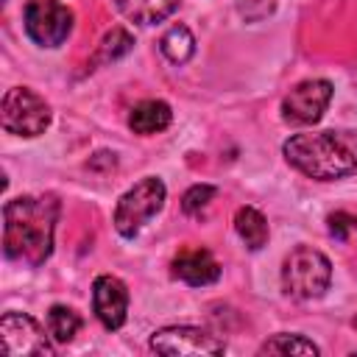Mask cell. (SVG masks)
<instances>
[{"label": "cell", "instance_id": "cell-8", "mask_svg": "<svg viewBox=\"0 0 357 357\" xmlns=\"http://www.w3.org/2000/svg\"><path fill=\"white\" fill-rule=\"evenodd\" d=\"M332 81L326 78H307V81H298L284 98H282V120L290 123V126H315L329 100H332Z\"/></svg>", "mask_w": 357, "mask_h": 357}, {"label": "cell", "instance_id": "cell-20", "mask_svg": "<svg viewBox=\"0 0 357 357\" xmlns=\"http://www.w3.org/2000/svg\"><path fill=\"white\" fill-rule=\"evenodd\" d=\"M326 223H329V234L335 240H340V243L349 240V231H357V218L349 215V212H332L326 218Z\"/></svg>", "mask_w": 357, "mask_h": 357}, {"label": "cell", "instance_id": "cell-12", "mask_svg": "<svg viewBox=\"0 0 357 357\" xmlns=\"http://www.w3.org/2000/svg\"><path fill=\"white\" fill-rule=\"evenodd\" d=\"M173 120V112L165 100L159 98H148V100H139L131 106L128 112V128L139 137H151V134H159L170 126Z\"/></svg>", "mask_w": 357, "mask_h": 357}, {"label": "cell", "instance_id": "cell-6", "mask_svg": "<svg viewBox=\"0 0 357 357\" xmlns=\"http://www.w3.org/2000/svg\"><path fill=\"white\" fill-rule=\"evenodd\" d=\"M22 25L28 39L39 47H59L73 33V11L61 0H28Z\"/></svg>", "mask_w": 357, "mask_h": 357}, {"label": "cell", "instance_id": "cell-14", "mask_svg": "<svg viewBox=\"0 0 357 357\" xmlns=\"http://www.w3.org/2000/svg\"><path fill=\"white\" fill-rule=\"evenodd\" d=\"M234 231L248 251H259L268 243V220L257 206H240L234 212Z\"/></svg>", "mask_w": 357, "mask_h": 357}, {"label": "cell", "instance_id": "cell-9", "mask_svg": "<svg viewBox=\"0 0 357 357\" xmlns=\"http://www.w3.org/2000/svg\"><path fill=\"white\" fill-rule=\"evenodd\" d=\"M0 335H3V351L8 357H50L53 354L50 332H45L39 321L25 312H6L0 318Z\"/></svg>", "mask_w": 357, "mask_h": 357}, {"label": "cell", "instance_id": "cell-7", "mask_svg": "<svg viewBox=\"0 0 357 357\" xmlns=\"http://www.w3.org/2000/svg\"><path fill=\"white\" fill-rule=\"evenodd\" d=\"M151 351L167 354V357H204V354H223L226 340L212 335L209 329L201 326H162L151 335L148 340Z\"/></svg>", "mask_w": 357, "mask_h": 357}, {"label": "cell", "instance_id": "cell-21", "mask_svg": "<svg viewBox=\"0 0 357 357\" xmlns=\"http://www.w3.org/2000/svg\"><path fill=\"white\" fill-rule=\"evenodd\" d=\"M354 326H357V318H354Z\"/></svg>", "mask_w": 357, "mask_h": 357}, {"label": "cell", "instance_id": "cell-15", "mask_svg": "<svg viewBox=\"0 0 357 357\" xmlns=\"http://www.w3.org/2000/svg\"><path fill=\"white\" fill-rule=\"evenodd\" d=\"M159 50H162V56H165L170 64H184V61H190L192 53H195V36H192V31H190L187 25H173V28H167V31L162 33Z\"/></svg>", "mask_w": 357, "mask_h": 357}, {"label": "cell", "instance_id": "cell-16", "mask_svg": "<svg viewBox=\"0 0 357 357\" xmlns=\"http://www.w3.org/2000/svg\"><path fill=\"white\" fill-rule=\"evenodd\" d=\"M81 324H84L81 315L67 304H53L47 310V332H50L53 343H70L78 335Z\"/></svg>", "mask_w": 357, "mask_h": 357}, {"label": "cell", "instance_id": "cell-4", "mask_svg": "<svg viewBox=\"0 0 357 357\" xmlns=\"http://www.w3.org/2000/svg\"><path fill=\"white\" fill-rule=\"evenodd\" d=\"M165 198H167V187L159 176H145L139 178L134 187H128L120 198H117V206H114V229L120 237L126 240H134L139 234V229L156 215L162 212L165 206Z\"/></svg>", "mask_w": 357, "mask_h": 357}, {"label": "cell", "instance_id": "cell-11", "mask_svg": "<svg viewBox=\"0 0 357 357\" xmlns=\"http://www.w3.org/2000/svg\"><path fill=\"white\" fill-rule=\"evenodd\" d=\"M173 276L181 279L184 284L192 287H204V284H215L220 279V265L212 257V251L206 248H181L173 257Z\"/></svg>", "mask_w": 357, "mask_h": 357}, {"label": "cell", "instance_id": "cell-10", "mask_svg": "<svg viewBox=\"0 0 357 357\" xmlns=\"http://www.w3.org/2000/svg\"><path fill=\"white\" fill-rule=\"evenodd\" d=\"M92 310L103 329L114 332L128 318V287L123 279L112 273H100L92 282Z\"/></svg>", "mask_w": 357, "mask_h": 357}, {"label": "cell", "instance_id": "cell-18", "mask_svg": "<svg viewBox=\"0 0 357 357\" xmlns=\"http://www.w3.org/2000/svg\"><path fill=\"white\" fill-rule=\"evenodd\" d=\"M259 354H321V349L296 332H279L259 346Z\"/></svg>", "mask_w": 357, "mask_h": 357}, {"label": "cell", "instance_id": "cell-1", "mask_svg": "<svg viewBox=\"0 0 357 357\" xmlns=\"http://www.w3.org/2000/svg\"><path fill=\"white\" fill-rule=\"evenodd\" d=\"M61 201L53 192L20 195L3 206V254L11 262L39 268L53 254Z\"/></svg>", "mask_w": 357, "mask_h": 357}, {"label": "cell", "instance_id": "cell-2", "mask_svg": "<svg viewBox=\"0 0 357 357\" xmlns=\"http://www.w3.org/2000/svg\"><path fill=\"white\" fill-rule=\"evenodd\" d=\"M282 153L290 167L315 181H335L357 173V131L326 128L284 139Z\"/></svg>", "mask_w": 357, "mask_h": 357}, {"label": "cell", "instance_id": "cell-13", "mask_svg": "<svg viewBox=\"0 0 357 357\" xmlns=\"http://www.w3.org/2000/svg\"><path fill=\"white\" fill-rule=\"evenodd\" d=\"M114 6L134 25H156L178 8V0H114Z\"/></svg>", "mask_w": 357, "mask_h": 357}, {"label": "cell", "instance_id": "cell-3", "mask_svg": "<svg viewBox=\"0 0 357 357\" xmlns=\"http://www.w3.org/2000/svg\"><path fill=\"white\" fill-rule=\"evenodd\" d=\"M332 284V262L312 245H296L282 262V290L296 301H315Z\"/></svg>", "mask_w": 357, "mask_h": 357}, {"label": "cell", "instance_id": "cell-19", "mask_svg": "<svg viewBox=\"0 0 357 357\" xmlns=\"http://www.w3.org/2000/svg\"><path fill=\"white\" fill-rule=\"evenodd\" d=\"M218 195V190L212 187V184H192L184 195H181V212L184 215H201L206 206H209V201Z\"/></svg>", "mask_w": 357, "mask_h": 357}, {"label": "cell", "instance_id": "cell-5", "mask_svg": "<svg viewBox=\"0 0 357 357\" xmlns=\"http://www.w3.org/2000/svg\"><path fill=\"white\" fill-rule=\"evenodd\" d=\"M50 120V103L31 86H11L0 100V126L14 137H39Z\"/></svg>", "mask_w": 357, "mask_h": 357}, {"label": "cell", "instance_id": "cell-17", "mask_svg": "<svg viewBox=\"0 0 357 357\" xmlns=\"http://www.w3.org/2000/svg\"><path fill=\"white\" fill-rule=\"evenodd\" d=\"M131 47H134V36H131L126 28H112V31L103 33V39H100V45H98V50H95V56H92V67H95V64L117 61V59H123Z\"/></svg>", "mask_w": 357, "mask_h": 357}]
</instances>
